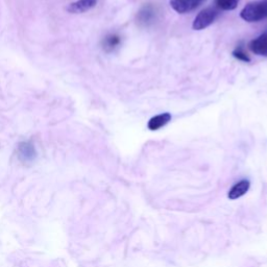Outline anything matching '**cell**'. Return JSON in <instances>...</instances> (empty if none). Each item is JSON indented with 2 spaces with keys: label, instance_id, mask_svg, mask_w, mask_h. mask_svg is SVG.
<instances>
[{
  "label": "cell",
  "instance_id": "obj_1",
  "mask_svg": "<svg viewBox=\"0 0 267 267\" xmlns=\"http://www.w3.org/2000/svg\"><path fill=\"white\" fill-rule=\"evenodd\" d=\"M240 17L246 22H259L267 18V0L248 4L241 10Z\"/></svg>",
  "mask_w": 267,
  "mask_h": 267
},
{
  "label": "cell",
  "instance_id": "obj_2",
  "mask_svg": "<svg viewBox=\"0 0 267 267\" xmlns=\"http://www.w3.org/2000/svg\"><path fill=\"white\" fill-rule=\"evenodd\" d=\"M218 15H220V10L216 8H207L202 10L193 21V30H202L207 28L216 20Z\"/></svg>",
  "mask_w": 267,
  "mask_h": 267
},
{
  "label": "cell",
  "instance_id": "obj_3",
  "mask_svg": "<svg viewBox=\"0 0 267 267\" xmlns=\"http://www.w3.org/2000/svg\"><path fill=\"white\" fill-rule=\"evenodd\" d=\"M37 150L30 141H22L17 146V156L21 163L30 164L37 158Z\"/></svg>",
  "mask_w": 267,
  "mask_h": 267
},
{
  "label": "cell",
  "instance_id": "obj_4",
  "mask_svg": "<svg viewBox=\"0 0 267 267\" xmlns=\"http://www.w3.org/2000/svg\"><path fill=\"white\" fill-rule=\"evenodd\" d=\"M250 50L258 56H267V32L262 34L250 43Z\"/></svg>",
  "mask_w": 267,
  "mask_h": 267
},
{
  "label": "cell",
  "instance_id": "obj_5",
  "mask_svg": "<svg viewBox=\"0 0 267 267\" xmlns=\"http://www.w3.org/2000/svg\"><path fill=\"white\" fill-rule=\"evenodd\" d=\"M200 4L194 0H170L172 8L178 14H185L196 8Z\"/></svg>",
  "mask_w": 267,
  "mask_h": 267
},
{
  "label": "cell",
  "instance_id": "obj_6",
  "mask_svg": "<svg viewBox=\"0 0 267 267\" xmlns=\"http://www.w3.org/2000/svg\"><path fill=\"white\" fill-rule=\"evenodd\" d=\"M96 4L97 0H78V2L69 6L68 10L74 14H80L94 8Z\"/></svg>",
  "mask_w": 267,
  "mask_h": 267
},
{
  "label": "cell",
  "instance_id": "obj_7",
  "mask_svg": "<svg viewBox=\"0 0 267 267\" xmlns=\"http://www.w3.org/2000/svg\"><path fill=\"white\" fill-rule=\"evenodd\" d=\"M250 186V182L246 180H242L238 182V183H236L228 191V198L230 200H236V198L244 196V194L248 191Z\"/></svg>",
  "mask_w": 267,
  "mask_h": 267
},
{
  "label": "cell",
  "instance_id": "obj_8",
  "mask_svg": "<svg viewBox=\"0 0 267 267\" xmlns=\"http://www.w3.org/2000/svg\"><path fill=\"white\" fill-rule=\"evenodd\" d=\"M138 22L143 26H148L156 19V10L152 6H145L138 13Z\"/></svg>",
  "mask_w": 267,
  "mask_h": 267
},
{
  "label": "cell",
  "instance_id": "obj_9",
  "mask_svg": "<svg viewBox=\"0 0 267 267\" xmlns=\"http://www.w3.org/2000/svg\"><path fill=\"white\" fill-rule=\"evenodd\" d=\"M170 120H172L170 113H163L160 115H156L148 121V128L150 130H158L159 128L165 126Z\"/></svg>",
  "mask_w": 267,
  "mask_h": 267
},
{
  "label": "cell",
  "instance_id": "obj_10",
  "mask_svg": "<svg viewBox=\"0 0 267 267\" xmlns=\"http://www.w3.org/2000/svg\"><path fill=\"white\" fill-rule=\"evenodd\" d=\"M120 42H121V39L118 34H108L102 41V48L104 50V52H111L114 50H116L117 46L120 44Z\"/></svg>",
  "mask_w": 267,
  "mask_h": 267
},
{
  "label": "cell",
  "instance_id": "obj_11",
  "mask_svg": "<svg viewBox=\"0 0 267 267\" xmlns=\"http://www.w3.org/2000/svg\"><path fill=\"white\" fill-rule=\"evenodd\" d=\"M238 4L239 0H215V8L220 10H233Z\"/></svg>",
  "mask_w": 267,
  "mask_h": 267
},
{
  "label": "cell",
  "instance_id": "obj_12",
  "mask_svg": "<svg viewBox=\"0 0 267 267\" xmlns=\"http://www.w3.org/2000/svg\"><path fill=\"white\" fill-rule=\"evenodd\" d=\"M233 56L234 58H236L239 60H242V62H246V63H250V58L244 52V50H242L241 47L236 48V50L233 52Z\"/></svg>",
  "mask_w": 267,
  "mask_h": 267
},
{
  "label": "cell",
  "instance_id": "obj_13",
  "mask_svg": "<svg viewBox=\"0 0 267 267\" xmlns=\"http://www.w3.org/2000/svg\"><path fill=\"white\" fill-rule=\"evenodd\" d=\"M194 2H198V4H200V2H202V0H194Z\"/></svg>",
  "mask_w": 267,
  "mask_h": 267
}]
</instances>
